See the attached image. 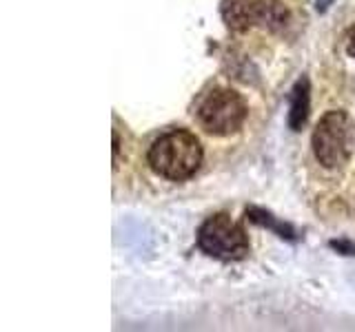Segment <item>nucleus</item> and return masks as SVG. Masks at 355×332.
<instances>
[{"mask_svg":"<svg viewBox=\"0 0 355 332\" xmlns=\"http://www.w3.org/2000/svg\"><path fill=\"white\" fill-rule=\"evenodd\" d=\"M149 164L164 180L182 182L202 164V144L184 129L166 131L151 144Z\"/></svg>","mask_w":355,"mask_h":332,"instance_id":"obj_1","label":"nucleus"},{"mask_svg":"<svg viewBox=\"0 0 355 332\" xmlns=\"http://www.w3.org/2000/svg\"><path fill=\"white\" fill-rule=\"evenodd\" d=\"M311 142H313V153L318 162L324 169H344L349 164L355 147V131L351 118L344 111H329L318 122Z\"/></svg>","mask_w":355,"mask_h":332,"instance_id":"obj_2","label":"nucleus"},{"mask_svg":"<svg viewBox=\"0 0 355 332\" xmlns=\"http://www.w3.org/2000/svg\"><path fill=\"white\" fill-rule=\"evenodd\" d=\"M198 118L209 136L225 138L240 131L247 120V102L233 89H214L198 109Z\"/></svg>","mask_w":355,"mask_h":332,"instance_id":"obj_3","label":"nucleus"},{"mask_svg":"<svg viewBox=\"0 0 355 332\" xmlns=\"http://www.w3.org/2000/svg\"><path fill=\"white\" fill-rule=\"evenodd\" d=\"M198 246L209 257H216L222 261H236L249 252V239L238 221H233L225 213H218L200 226Z\"/></svg>","mask_w":355,"mask_h":332,"instance_id":"obj_4","label":"nucleus"},{"mask_svg":"<svg viewBox=\"0 0 355 332\" xmlns=\"http://www.w3.org/2000/svg\"><path fill=\"white\" fill-rule=\"evenodd\" d=\"M288 20V14L280 0H258L253 3V22L264 29H282Z\"/></svg>","mask_w":355,"mask_h":332,"instance_id":"obj_5","label":"nucleus"},{"mask_svg":"<svg viewBox=\"0 0 355 332\" xmlns=\"http://www.w3.org/2000/svg\"><path fill=\"white\" fill-rule=\"evenodd\" d=\"M222 16L231 29L242 31L253 25V3L251 0H225Z\"/></svg>","mask_w":355,"mask_h":332,"instance_id":"obj_6","label":"nucleus"},{"mask_svg":"<svg viewBox=\"0 0 355 332\" xmlns=\"http://www.w3.org/2000/svg\"><path fill=\"white\" fill-rule=\"evenodd\" d=\"M309 118V80L302 77L295 89H293V95H291V113H288V127L293 131H300L302 124Z\"/></svg>","mask_w":355,"mask_h":332,"instance_id":"obj_7","label":"nucleus"},{"mask_svg":"<svg viewBox=\"0 0 355 332\" xmlns=\"http://www.w3.org/2000/svg\"><path fill=\"white\" fill-rule=\"evenodd\" d=\"M347 53L351 58H355V29L349 33V40H347Z\"/></svg>","mask_w":355,"mask_h":332,"instance_id":"obj_8","label":"nucleus"},{"mask_svg":"<svg viewBox=\"0 0 355 332\" xmlns=\"http://www.w3.org/2000/svg\"><path fill=\"white\" fill-rule=\"evenodd\" d=\"M331 3H333V0H318V9H320V11H324Z\"/></svg>","mask_w":355,"mask_h":332,"instance_id":"obj_9","label":"nucleus"}]
</instances>
